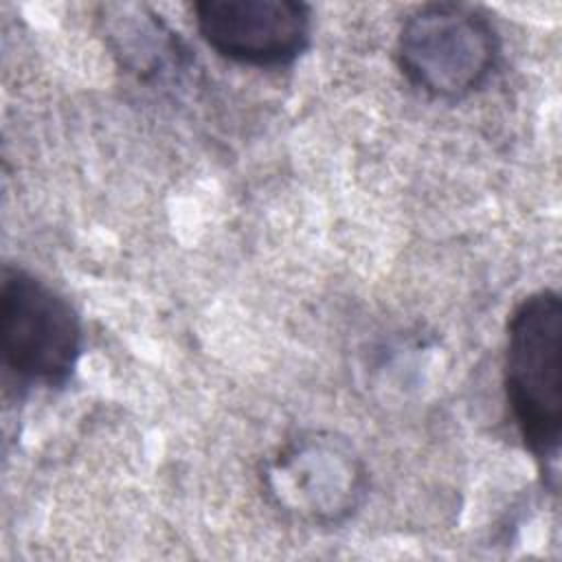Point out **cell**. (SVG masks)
Listing matches in <instances>:
<instances>
[{
    "label": "cell",
    "instance_id": "2",
    "mask_svg": "<svg viewBox=\"0 0 562 562\" xmlns=\"http://www.w3.org/2000/svg\"><path fill=\"white\" fill-rule=\"evenodd\" d=\"M395 59L411 86L432 99L454 101L490 81L501 59V37L479 7L428 2L402 22Z\"/></svg>",
    "mask_w": 562,
    "mask_h": 562
},
{
    "label": "cell",
    "instance_id": "1",
    "mask_svg": "<svg viewBox=\"0 0 562 562\" xmlns=\"http://www.w3.org/2000/svg\"><path fill=\"white\" fill-rule=\"evenodd\" d=\"M503 389L522 446L555 490L562 446V299L555 290L531 292L509 314Z\"/></svg>",
    "mask_w": 562,
    "mask_h": 562
},
{
    "label": "cell",
    "instance_id": "4",
    "mask_svg": "<svg viewBox=\"0 0 562 562\" xmlns=\"http://www.w3.org/2000/svg\"><path fill=\"white\" fill-rule=\"evenodd\" d=\"M266 479L281 507L316 525L349 518L367 490L364 465L351 446L323 432L301 435L285 443Z\"/></svg>",
    "mask_w": 562,
    "mask_h": 562
},
{
    "label": "cell",
    "instance_id": "5",
    "mask_svg": "<svg viewBox=\"0 0 562 562\" xmlns=\"http://www.w3.org/2000/svg\"><path fill=\"white\" fill-rule=\"evenodd\" d=\"M193 15L217 55L257 68L296 61L312 33V11L296 0H202Z\"/></svg>",
    "mask_w": 562,
    "mask_h": 562
},
{
    "label": "cell",
    "instance_id": "3",
    "mask_svg": "<svg viewBox=\"0 0 562 562\" xmlns=\"http://www.w3.org/2000/svg\"><path fill=\"white\" fill-rule=\"evenodd\" d=\"M0 349L4 367L26 384L64 386L81 358L79 314L53 285L20 266L0 281Z\"/></svg>",
    "mask_w": 562,
    "mask_h": 562
}]
</instances>
